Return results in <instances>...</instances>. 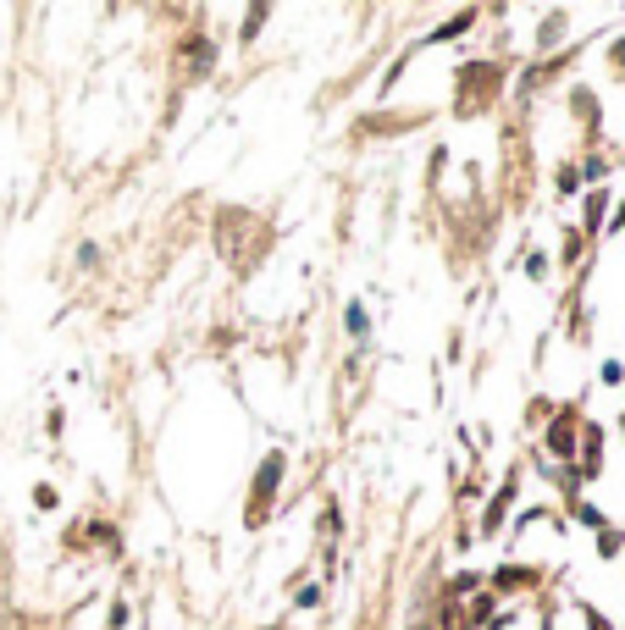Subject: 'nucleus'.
<instances>
[{
  "label": "nucleus",
  "instance_id": "1",
  "mask_svg": "<svg viewBox=\"0 0 625 630\" xmlns=\"http://www.w3.org/2000/svg\"><path fill=\"white\" fill-rule=\"evenodd\" d=\"M277 487H282V453H266V459H260V476H255V492H249V514H244L249 531L266 525V509H272Z\"/></svg>",
  "mask_w": 625,
  "mask_h": 630
},
{
  "label": "nucleus",
  "instance_id": "2",
  "mask_svg": "<svg viewBox=\"0 0 625 630\" xmlns=\"http://www.w3.org/2000/svg\"><path fill=\"white\" fill-rule=\"evenodd\" d=\"M548 448H553V453H570V448H576V415H559V420H553Z\"/></svg>",
  "mask_w": 625,
  "mask_h": 630
},
{
  "label": "nucleus",
  "instance_id": "3",
  "mask_svg": "<svg viewBox=\"0 0 625 630\" xmlns=\"http://www.w3.org/2000/svg\"><path fill=\"white\" fill-rule=\"evenodd\" d=\"M349 332H354V338H366V332H371V315L360 305H349Z\"/></svg>",
  "mask_w": 625,
  "mask_h": 630
},
{
  "label": "nucleus",
  "instance_id": "4",
  "mask_svg": "<svg viewBox=\"0 0 625 630\" xmlns=\"http://www.w3.org/2000/svg\"><path fill=\"white\" fill-rule=\"evenodd\" d=\"M603 205H609V199H603V194H592V199H586V221H592V227H598V216H603Z\"/></svg>",
  "mask_w": 625,
  "mask_h": 630
},
{
  "label": "nucleus",
  "instance_id": "5",
  "mask_svg": "<svg viewBox=\"0 0 625 630\" xmlns=\"http://www.w3.org/2000/svg\"><path fill=\"white\" fill-rule=\"evenodd\" d=\"M614 61H620V66H625V39H620V45H614Z\"/></svg>",
  "mask_w": 625,
  "mask_h": 630
},
{
  "label": "nucleus",
  "instance_id": "6",
  "mask_svg": "<svg viewBox=\"0 0 625 630\" xmlns=\"http://www.w3.org/2000/svg\"><path fill=\"white\" fill-rule=\"evenodd\" d=\"M586 619H592V630H609V625H603V619H598V614H586Z\"/></svg>",
  "mask_w": 625,
  "mask_h": 630
}]
</instances>
